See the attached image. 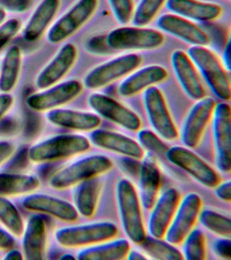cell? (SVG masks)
I'll list each match as a JSON object with an SVG mask.
<instances>
[{"label":"cell","instance_id":"1","mask_svg":"<svg viewBox=\"0 0 231 260\" xmlns=\"http://www.w3.org/2000/svg\"><path fill=\"white\" fill-rule=\"evenodd\" d=\"M90 142L84 136L61 134L31 146L28 156L35 164H46L65 159L88 151Z\"/></svg>","mask_w":231,"mask_h":260},{"label":"cell","instance_id":"2","mask_svg":"<svg viewBox=\"0 0 231 260\" xmlns=\"http://www.w3.org/2000/svg\"><path fill=\"white\" fill-rule=\"evenodd\" d=\"M187 54L212 92L222 101H229L231 97L230 79L218 56L205 46L190 47Z\"/></svg>","mask_w":231,"mask_h":260},{"label":"cell","instance_id":"3","mask_svg":"<svg viewBox=\"0 0 231 260\" xmlns=\"http://www.w3.org/2000/svg\"><path fill=\"white\" fill-rule=\"evenodd\" d=\"M112 166V162L106 156H87L56 173L50 179V185L56 190L70 188L108 172Z\"/></svg>","mask_w":231,"mask_h":260},{"label":"cell","instance_id":"4","mask_svg":"<svg viewBox=\"0 0 231 260\" xmlns=\"http://www.w3.org/2000/svg\"><path fill=\"white\" fill-rule=\"evenodd\" d=\"M119 215L125 233L133 243L140 245L146 237L139 198L129 180L121 179L117 184Z\"/></svg>","mask_w":231,"mask_h":260},{"label":"cell","instance_id":"5","mask_svg":"<svg viewBox=\"0 0 231 260\" xmlns=\"http://www.w3.org/2000/svg\"><path fill=\"white\" fill-rule=\"evenodd\" d=\"M107 42L113 50H151L161 47L165 38L153 28L123 25L109 32Z\"/></svg>","mask_w":231,"mask_h":260},{"label":"cell","instance_id":"6","mask_svg":"<svg viewBox=\"0 0 231 260\" xmlns=\"http://www.w3.org/2000/svg\"><path fill=\"white\" fill-rule=\"evenodd\" d=\"M116 225L108 221L62 228L55 233L56 242L62 247L76 248L98 244L115 238Z\"/></svg>","mask_w":231,"mask_h":260},{"label":"cell","instance_id":"7","mask_svg":"<svg viewBox=\"0 0 231 260\" xmlns=\"http://www.w3.org/2000/svg\"><path fill=\"white\" fill-rule=\"evenodd\" d=\"M143 62L141 56L127 54L115 57L94 67L84 77V86L89 89H98L130 74Z\"/></svg>","mask_w":231,"mask_h":260},{"label":"cell","instance_id":"8","mask_svg":"<svg viewBox=\"0 0 231 260\" xmlns=\"http://www.w3.org/2000/svg\"><path fill=\"white\" fill-rule=\"evenodd\" d=\"M98 6V0H78L50 28L48 41L58 44L74 36L92 18Z\"/></svg>","mask_w":231,"mask_h":260},{"label":"cell","instance_id":"9","mask_svg":"<svg viewBox=\"0 0 231 260\" xmlns=\"http://www.w3.org/2000/svg\"><path fill=\"white\" fill-rule=\"evenodd\" d=\"M144 105L150 123L157 135L168 141L176 140L177 129L161 91L152 86L144 91Z\"/></svg>","mask_w":231,"mask_h":260},{"label":"cell","instance_id":"10","mask_svg":"<svg viewBox=\"0 0 231 260\" xmlns=\"http://www.w3.org/2000/svg\"><path fill=\"white\" fill-rule=\"evenodd\" d=\"M84 84L72 79L46 89V90L33 93L27 99L28 107L37 112H48L60 109L71 103L82 93Z\"/></svg>","mask_w":231,"mask_h":260},{"label":"cell","instance_id":"11","mask_svg":"<svg viewBox=\"0 0 231 260\" xmlns=\"http://www.w3.org/2000/svg\"><path fill=\"white\" fill-rule=\"evenodd\" d=\"M214 134L217 168L222 172L231 169L230 119L231 110L228 104L216 105L213 113Z\"/></svg>","mask_w":231,"mask_h":260},{"label":"cell","instance_id":"12","mask_svg":"<svg viewBox=\"0 0 231 260\" xmlns=\"http://www.w3.org/2000/svg\"><path fill=\"white\" fill-rule=\"evenodd\" d=\"M202 200L196 193H189L178 205L175 215L166 232V241L178 245L192 231L202 209Z\"/></svg>","mask_w":231,"mask_h":260},{"label":"cell","instance_id":"13","mask_svg":"<svg viewBox=\"0 0 231 260\" xmlns=\"http://www.w3.org/2000/svg\"><path fill=\"white\" fill-rule=\"evenodd\" d=\"M88 105L98 115L129 131L141 129V120L129 108L109 95L94 93L89 96Z\"/></svg>","mask_w":231,"mask_h":260},{"label":"cell","instance_id":"14","mask_svg":"<svg viewBox=\"0 0 231 260\" xmlns=\"http://www.w3.org/2000/svg\"><path fill=\"white\" fill-rule=\"evenodd\" d=\"M196 101L186 116L180 132L181 141L188 148H195L200 144L216 105L212 98L204 97Z\"/></svg>","mask_w":231,"mask_h":260},{"label":"cell","instance_id":"15","mask_svg":"<svg viewBox=\"0 0 231 260\" xmlns=\"http://www.w3.org/2000/svg\"><path fill=\"white\" fill-rule=\"evenodd\" d=\"M168 159L179 167L205 186H216L219 177L206 162L187 148L176 146L168 148L166 152Z\"/></svg>","mask_w":231,"mask_h":260},{"label":"cell","instance_id":"16","mask_svg":"<svg viewBox=\"0 0 231 260\" xmlns=\"http://www.w3.org/2000/svg\"><path fill=\"white\" fill-rule=\"evenodd\" d=\"M78 55V49L75 45H64L38 75L36 80V87L46 89L58 84L72 70Z\"/></svg>","mask_w":231,"mask_h":260},{"label":"cell","instance_id":"17","mask_svg":"<svg viewBox=\"0 0 231 260\" xmlns=\"http://www.w3.org/2000/svg\"><path fill=\"white\" fill-rule=\"evenodd\" d=\"M157 26L163 31L180 39L192 46H206L210 38L203 28L185 18L174 14L160 16Z\"/></svg>","mask_w":231,"mask_h":260},{"label":"cell","instance_id":"18","mask_svg":"<svg viewBox=\"0 0 231 260\" xmlns=\"http://www.w3.org/2000/svg\"><path fill=\"white\" fill-rule=\"evenodd\" d=\"M171 62L178 82L190 99L199 101L206 96V90L196 67L188 55L181 50L174 51Z\"/></svg>","mask_w":231,"mask_h":260},{"label":"cell","instance_id":"19","mask_svg":"<svg viewBox=\"0 0 231 260\" xmlns=\"http://www.w3.org/2000/svg\"><path fill=\"white\" fill-rule=\"evenodd\" d=\"M23 207L27 210L51 215L65 222L78 220L76 207L62 199L44 194H31L24 199Z\"/></svg>","mask_w":231,"mask_h":260},{"label":"cell","instance_id":"20","mask_svg":"<svg viewBox=\"0 0 231 260\" xmlns=\"http://www.w3.org/2000/svg\"><path fill=\"white\" fill-rule=\"evenodd\" d=\"M180 199L179 192L175 188H170L156 201L149 221V231L152 237L157 239L165 237L179 205Z\"/></svg>","mask_w":231,"mask_h":260},{"label":"cell","instance_id":"21","mask_svg":"<svg viewBox=\"0 0 231 260\" xmlns=\"http://www.w3.org/2000/svg\"><path fill=\"white\" fill-rule=\"evenodd\" d=\"M168 77L167 69L163 67L149 65L129 75L119 85L118 93L123 97H133L150 87L163 82Z\"/></svg>","mask_w":231,"mask_h":260},{"label":"cell","instance_id":"22","mask_svg":"<svg viewBox=\"0 0 231 260\" xmlns=\"http://www.w3.org/2000/svg\"><path fill=\"white\" fill-rule=\"evenodd\" d=\"M166 5L172 13L198 22L214 21L222 13L218 4L200 0H167Z\"/></svg>","mask_w":231,"mask_h":260},{"label":"cell","instance_id":"23","mask_svg":"<svg viewBox=\"0 0 231 260\" xmlns=\"http://www.w3.org/2000/svg\"><path fill=\"white\" fill-rule=\"evenodd\" d=\"M91 142L103 149L122 154L137 159L143 157L141 144L123 134L105 129H94L91 134Z\"/></svg>","mask_w":231,"mask_h":260},{"label":"cell","instance_id":"24","mask_svg":"<svg viewBox=\"0 0 231 260\" xmlns=\"http://www.w3.org/2000/svg\"><path fill=\"white\" fill-rule=\"evenodd\" d=\"M23 249L25 259L41 260L45 253L47 229L45 220L39 215L30 217L23 232Z\"/></svg>","mask_w":231,"mask_h":260},{"label":"cell","instance_id":"25","mask_svg":"<svg viewBox=\"0 0 231 260\" xmlns=\"http://www.w3.org/2000/svg\"><path fill=\"white\" fill-rule=\"evenodd\" d=\"M46 117L54 125L76 131H93L101 123V118L96 114L70 109L52 110L48 111Z\"/></svg>","mask_w":231,"mask_h":260},{"label":"cell","instance_id":"26","mask_svg":"<svg viewBox=\"0 0 231 260\" xmlns=\"http://www.w3.org/2000/svg\"><path fill=\"white\" fill-rule=\"evenodd\" d=\"M60 6V0H42L26 24L24 39L28 42L40 40L53 21Z\"/></svg>","mask_w":231,"mask_h":260},{"label":"cell","instance_id":"27","mask_svg":"<svg viewBox=\"0 0 231 260\" xmlns=\"http://www.w3.org/2000/svg\"><path fill=\"white\" fill-rule=\"evenodd\" d=\"M140 190L142 204L147 209L153 208L161 184L159 168L151 154L145 156L140 171Z\"/></svg>","mask_w":231,"mask_h":260},{"label":"cell","instance_id":"28","mask_svg":"<svg viewBox=\"0 0 231 260\" xmlns=\"http://www.w3.org/2000/svg\"><path fill=\"white\" fill-rule=\"evenodd\" d=\"M22 52L17 46L11 47L6 53L0 67V91L10 93L17 86L22 68Z\"/></svg>","mask_w":231,"mask_h":260},{"label":"cell","instance_id":"29","mask_svg":"<svg viewBox=\"0 0 231 260\" xmlns=\"http://www.w3.org/2000/svg\"><path fill=\"white\" fill-rule=\"evenodd\" d=\"M40 179L33 175L0 174V197L30 194L40 188Z\"/></svg>","mask_w":231,"mask_h":260},{"label":"cell","instance_id":"30","mask_svg":"<svg viewBox=\"0 0 231 260\" xmlns=\"http://www.w3.org/2000/svg\"><path fill=\"white\" fill-rule=\"evenodd\" d=\"M74 192L75 207L78 213L85 217H91L96 211L101 192V182L93 178L77 185Z\"/></svg>","mask_w":231,"mask_h":260},{"label":"cell","instance_id":"31","mask_svg":"<svg viewBox=\"0 0 231 260\" xmlns=\"http://www.w3.org/2000/svg\"><path fill=\"white\" fill-rule=\"evenodd\" d=\"M129 251L128 241L119 239L82 250L77 258L80 260H119L126 257Z\"/></svg>","mask_w":231,"mask_h":260},{"label":"cell","instance_id":"32","mask_svg":"<svg viewBox=\"0 0 231 260\" xmlns=\"http://www.w3.org/2000/svg\"><path fill=\"white\" fill-rule=\"evenodd\" d=\"M140 245L145 253L153 259L160 260H181L182 253L172 244L166 243L160 239L153 237H147Z\"/></svg>","mask_w":231,"mask_h":260},{"label":"cell","instance_id":"33","mask_svg":"<svg viewBox=\"0 0 231 260\" xmlns=\"http://www.w3.org/2000/svg\"><path fill=\"white\" fill-rule=\"evenodd\" d=\"M0 222L15 237H20L23 234V220L19 210L4 197H0Z\"/></svg>","mask_w":231,"mask_h":260},{"label":"cell","instance_id":"34","mask_svg":"<svg viewBox=\"0 0 231 260\" xmlns=\"http://www.w3.org/2000/svg\"><path fill=\"white\" fill-rule=\"evenodd\" d=\"M199 217H200L201 223L209 231L221 237L230 238L231 235L230 217L210 209L201 211Z\"/></svg>","mask_w":231,"mask_h":260},{"label":"cell","instance_id":"35","mask_svg":"<svg viewBox=\"0 0 231 260\" xmlns=\"http://www.w3.org/2000/svg\"><path fill=\"white\" fill-rule=\"evenodd\" d=\"M167 0H140L134 10V26H146L151 23Z\"/></svg>","mask_w":231,"mask_h":260},{"label":"cell","instance_id":"36","mask_svg":"<svg viewBox=\"0 0 231 260\" xmlns=\"http://www.w3.org/2000/svg\"><path fill=\"white\" fill-rule=\"evenodd\" d=\"M184 241V255L186 259L202 260L206 258V241L200 230H192Z\"/></svg>","mask_w":231,"mask_h":260},{"label":"cell","instance_id":"37","mask_svg":"<svg viewBox=\"0 0 231 260\" xmlns=\"http://www.w3.org/2000/svg\"><path fill=\"white\" fill-rule=\"evenodd\" d=\"M117 21L121 25L128 23L134 13L133 0H107Z\"/></svg>","mask_w":231,"mask_h":260},{"label":"cell","instance_id":"38","mask_svg":"<svg viewBox=\"0 0 231 260\" xmlns=\"http://www.w3.org/2000/svg\"><path fill=\"white\" fill-rule=\"evenodd\" d=\"M141 146L146 149L155 153L162 154L166 153L168 148L167 145L161 139L159 136L149 129H143L139 132L138 135Z\"/></svg>","mask_w":231,"mask_h":260},{"label":"cell","instance_id":"39","mask_svg":"<svg viewBox=\"0 0 231 260\" xmlns=\"http://www.w3.org/2000/svg\"><path fill=\"white\" fill-rule=\"evenodd\" d=\"M21 27V21L17 18H13L5 21L0 25V53L17 36Z\"/></svg>","mask_w":231,"mask_h":260},{"label":"cell","instance_id":"40","mask_svg":"<svg viewBox=\"0 0 231 260\" xmlns=\"http://www.w3.org/2000/svg\"><path fill=\"white\" fill-rule=\"evenodd\" d=\"M86 49L91 54L107 55L112 52L107 42V36H96L89 39L86 42Z\"/></svg>","mask_w":231,"mask_h":260},{"label":"cell","instance_id":"41","mask_svg":"<svg viewBox=\"0 0 231 260\" xmlns=\"http://www.w3.org/2000/svg\"><path fill=\"white\" fill-rule=\"evenodd\" d=\"M31 0H1L2 8L8 11L21 13L29 9Z\"/></svg>","mask_w":231,"mask_h":260},{"label":"cell","instance_id":"42","mask_svg":"<svg viewBox=\"0 0 231 260\" xmlns=\"http://www.w3.org/2000/svg\"><path fill=\"white\" fill-rule=\"evenodd\" d=\"M213 250L217 256L225 259H231V242L228 239L216 240L213 244Z\"/></svg>","mask_w":231,"mask_h":260},{"label":"cell","instance_id":"43","mask_svg":"<svg viewBox=\"0 0 231 260\" xmlns=\"http://www.w3.org/2000/svg\"><path fill=\"white\" fill-rule=\"evenodd\" d=\"M120 164L121 168L129 176L135 177L139 175L141 164L137 161V158L125 156L121 160Z\"/></svg>","mask_w":231,"mask_h":260},{"label":"cell","instance_id":"44","mask_svg":"<svg viewBox=\"0 0 231 260\" xmlns=\"http://www.w3.org/2000/svg\"><path fill=\"white\" fill-rule=\"evenodd\" d=\"M15 146L11 142L0 141V167L15 153Z\"/></svg>","mask_w":231,"mask_h":260},{"label":"cell","instance_id":"45","mask_svg":"<svg viewBox=\"0 0 231 260\" xmlns=\"http://www.w3.org/2000/svg\"><path fill=\"white\" fill-rule=\"evenodd\" d=\"M14 99L10 93H3L0 94V121L3 119L8 112L13 107Z\"/></svg>","mask_w":231,"mask_h":260},{"label":"cell","instance_id":"46","mask_svg":"<svg viewBox=\"0 0 231 260\" xmlns=\"http://www.w3.org/2000/svg\"><path fill=\"white\" fill-rule=\"evenodd\" d=\"M15 241L11 233L0 229V250L9 251L15 246Z\"/></svg>","mask_w":231,"mask_h":260},{"label":"cell","instance_id":"47","mask_svg":"<svg viewBox=\"0 0 231 260\" xmlns=\"http://www.w3.org/2000/svg\"><path fill=\"white\" fill-rule=\"evenodd\" d=\"M216 194L219 199L230 202L231 199V183L230 181L219 185L216 189Z\"/></svg>","mask_w":231,"mask_h":260},{"label":"cell","instance_id":"48","mask_svg":"<svg viewBox=\"0 0 231 260\" xmlns=\"http://www.w3.org/2000/svg\"><path fill=\"white\" fill-rule=\"evenodd\" d=\"M223 60H224V64L225 68L227 71H230L231 62H230V40H228L226 42V46H225L224 54H223Z\"/></svg>","mask_w":231,"mask_h":260},{"label":"cell","instance_id":"49","mask_svg":"<svg viewBox=\"0 0 231 260\" xmlns=\"http://www.w3.org/2000/svg\"><path fill=\"white\" fill-rule=\"evenodd\" d=\"M23 259V254L18 250L12 249L5 256V259L7 260H21Z\"/></svg>","mask_w":231,"mask_h":260},{"label":"cell","instance_id":"50","mask_svg":"<svg viewBox=\"0 0 231 260\" xmlns=\"http://www.w3.org/2000/svg\"><path fill=\"white\" fill-rule=\"evenodd\" d=\"M127 259L133 260V259H147V257L143 255V253H140L137 251H129L127 254Z\"/></svg>","mask_w":231,"mask_h":260},{"label":"cell","instance_id":"51","mask_svg":"<svg viewBox=\"0 0 231 260\" xmlns=\"http://www.w3.org/2000/svg\"><path fill=\"white\" fill-rule=\"evenodd\" d=\"M6 17H7V12L3 8H0V25L5 22Z\"/></svg>","mask_w":231,"mask_h":260},{"label":"cell","instance_id":"52","mask_svg":"<svg viewBox=\"0 0 231 260\" xmlns=\"http://www.w3.org/2000/svg\"><path fill=\"white\" fill-rule=\"evenodd\" d=\"M60 259H75V257L71 254H64L62 257H60Z\"/></svg>","mask_w":231,"mask_h":260}]
</instances>
